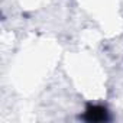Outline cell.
Returning a JSON list of instances; mask_svg holds the SVG:
<instances>
[{
    "instance_id": "cell-1",
    "label": "cell",
    "mask_w": 123,
    "mask_h": 123,
    "mask_svg": "<svg viewBox=\"0 0 123 123\" xmlns=\"http://www.w3.org/2000/svg\"><path fill=\"white\" fill-rule=\"evenodd\" d=\"M81 119L86 122H107L110 120V116L106 107L100 104H87Z\"/></svg>"
}]
</instances>
